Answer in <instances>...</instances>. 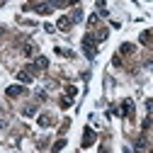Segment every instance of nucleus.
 Segmentation results:
<instances>
[{
  "label": "nucleus",
  "mask_w": 153,
  "mask_h": 153,
  "mask_svg": "<svg viewBox=\"0 0 153 153\" xmlns=\"http://www.w3.org/2000/svg\"><path fill=\"white\" fill-rule=\"evenodd\" d=\"M5 92H7V97H17V95H22V92H25V88H20V85H12V88H7Z\"/></svg>",
  "instance_id": "obj_1"
},
{
  "label": "nucleus",
  "mask_w": 153,
  "mask_h": 153,
  "mask_svg": "<svg viewBox=\"0 0 153 153\" xmlns=\"http://www.w3.org/2000/svg\"><path fill=\"white\" fill-rule=\"evenodd\" d=\"M95 143V134L90 129H85V139H83V146H92Z\"/></svg>",
  "instance_id": "obj_2"
},
{
  "label": "nucleus",
  "mask_w": 153,
  "mask_h": 153,
  "mask_svg": "<svg viewBox=\"0 0 153 153\" xmlns=\"http://www.w3.org/2000/svg\"><path fill=\"white\" fill-rule=\"evenodd\" d=\"M20 80H22V83H32V75L22 71V73H20Z\"/></svg>",
  "instance_id": "obj_4"
},
{
  "label": "nucleus",
  "mask_w": 153,
  "mask_h": 153,
  "mask_svg": "<svg viewBox=\"0 0 153 153\" xmlns=\"http://www.w3.org/2000/svg\"><path fill=\"white\" fill-rule=\"evenodd\" d=\"M124 114H126V117H129V119H131V117H134V105H131V102H129V100H126V102H124Z\"/></svg>",
  "instance_id": "obj_3"
}]
</instances>
